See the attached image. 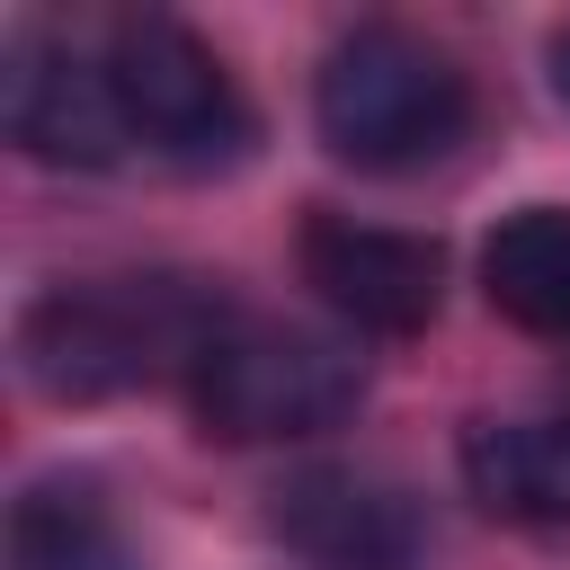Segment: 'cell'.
<instances>
[{"instance_id": "cell-7", "label": "cell", "mask_w": 570, "mask_h": 570, "mask_svg": "<svg viewBox=\"0 0 570 570\" xmlns=\"http://www.w3.org/2000/svg\"><path fill=\"white\" fill-rule=\"evenodd\" d=\"M303 285L338 321H356L374 338H410L445 303V249L428 232H383V223H356V214H312L303 223Z\"/></svg>"}, {"instance_id": "cell-11", "label": "cell", "mask_w": 570, "mask_h": 570, "mask_svg": "<svg viewBox=\"0 0 570 570\" xmlns=\"http://www.w3.org/2000/svg\"><path fill=\"white\" fill-rule=\"evenodd\" d=\"M543 71H552V98L570 107V27H552V45H543Z\"/></svg>"}, {"instance_id": "cell-8", "label": "cell", "mask_w": 570, "mask_h": 570, "mask_svg": "<svg viewBox=\"0 0 570 570\" xmlns=\"http://www.w3.org/2000/svg\"><path fill=\"white\" fill-rule=\"evenodd\" d=\"M463 490L508 525H570V419H472Z\"/></svg>"}, {"instance_id": "cell-3", "label": "cell", "mask_w": 570, "mask_h": 570, "mask_svg": "<svg viewBox=\"0 0 570 570\" xmlns=\"http://www.w3.org/2000/svg\"><path fill=\"white\" fill-rule=\"evenodd\" d=\"M365 401V356L312 321H232L187 374V410L214 445L321 436Z\"/></svg>"}, {"instance_id": "cell-6", "label": "cell", "mask_w": 570, "mask_h": 570, "mask_svg": "<svg viewBox=\"0 0 570 570\" xmlns=\"http://www.w3.org/2000/svg\"><path fill=\"white\" fill-rule=\"evenodd\" d=\"M267 534L303 561V570H428V517L401 481L356 472V463H303L276 508Z\"/></svg>"}, {"instance_id": "cell-4", "label": "cell", "mask_w": 570, "mask_h": 570, "mask_svg": "<svg viewBox=\"0 0 570 570\" xmlns=\"http://www.w3.org/2000/svg\"><path fill=\"white\" fill-rule=\"evenodd\" d=\"M107 80H116V107H125V134L169 160V169H232L258 134L240 80L214 62V45L160 9L142 18H116L107 27Z\"/></svg>"}, {"instance_id": "cell-1", "label": "cell", "mask_w": 570, "mask_h": 570, "mask_svg": "<svg viewBox=\"0 0 570 570\" xmlns=\"http://www.w3.org/2000/svg\"><path fill=\"white\" fill-rule=\"evenodd\" d=\"M232 321L240 312L223 303L214 276H80L45 285L18 312V374L45 401H125L151 383H187Z\"/></svg>"}, {"instance_id": "cell-2", "label": "cell", "mask_w": 570, "mask_h": 570, "mask_svg": "<svg viewBox=\"0 0 570 570\" xmlns=\"http://www.w3.org/2000/svg\"><path fill=\"white\" fill-rule=\"evenodd\" d=\"M312 125L330 160L365 178H401L472 134V80L445 45L410 27H347L312 71Z\"/></svg>"}, {"instance_id": "cell-10", "label": "cell", "mask_w": 570, "mask_h": 570, "mask_svg": "<svg viewBox=\"0 0 570 570\" xmlns=\"http://www.w3.org/2000/svg\"><path fill=\"white\" fill-rule=\"evenodd\" d=\"M9 570H134L125 525L89 472H45L9 499Z\"/></svg>"}, {"instance_id": "cell-5", "label": "cell", "mask_w": 570, "mask_h": 570, "mask_svg": "<svg viewBox=\"0 0 570 570\" xmlns=\"http://www.w3.org/2000/svg\"><path fill=\"white\" fill-rule=\"evenodd\" d=\"M0 134L45 169H116L134 151L107 62L53 45L45 27H18L0 53Z\"/></svg>"}, {"instance_id": "cell-9", "label": "cell", "mask_w": 570, "mask_h": 570, "mask_svg": "<svg viewBox=\"0 0 570 570\" xmlns=\"http://www.w3.org/2000/svg\"><path fill=\"white\" fill-rule=\"evenodd\" d=\"M481 294L534 338H570V205H525L481 240Z\"/></svg>"}]
</instances>
